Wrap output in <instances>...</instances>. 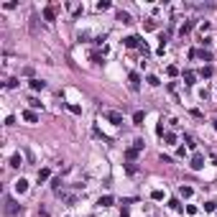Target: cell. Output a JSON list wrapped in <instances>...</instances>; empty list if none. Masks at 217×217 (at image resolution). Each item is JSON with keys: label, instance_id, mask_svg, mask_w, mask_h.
<instances>
[{"label": "cell", "instance_id": "4", "mask_svg": "<svg viewBox=\"0 0 217 217\" xmlns=\"http://www.w3.org/2000/svg\"><path fill=\"white\" fill-rule=\"evenodd\" d=\"M31 87H33V90H43V82H41V79H33Z\"/></svg>", "mask_w": 217, "mask_h": 217}, {"label": "cell", "instance_id": "6", "mask_svg": "<svg viewBox=\"0 0 217 217\" xmlns=\"http://www.w3.org/2000/svg\"><path fill=\"white\" fill-rule=\"evenodd\" d=\"M133 120H135V125H141V123H143V112H135Z\"/></svg>", "mask_w": 217, "mask_h": 217}, {"label": "cell", "instance_id": "3", "mask_svg": "<svg viewBox=\"0 0 217 217\" xmlns=\"http://www.w3.org/2000/svg\"><path fill=\"white\" fill-rule=\"evenodd\" d=\"M118 20H123V23H130V16H128V13H118Z\"/></svg>", "mask_w": 217, "mask_h": 217}, {"label": "cell", "instance_id": "1", "mask_svg": "<svg viewBox=\"0 0 217 217\" xmlns=\"http://www.w3.org/2000/svg\"><path fill=\"white\" fill-rule=\"evenodd\" d=\"M16 189H18L20 194H23V192L28 189V182H26V179H18V182H16Z\"/></svg>", "mask_w": 217, "mask_h": 217}, {"label": "cell", "instance_id": "5", "mask_svg": "<svg viewBox=\"0 0 217 217\" xmlns=\"http://www.w3.org/2000/svg\"><path fill=\"white\" fill-rule=\"evenodd\" d=\"M107 118H110L112 123H120V115H115V112H107Z\"/></svg>", "mask_w": 217, "mask_h": 217}, {"label": "cell", "instance_id": "2", "mask_svg": "<svg viewBox=\"0 0 217 217\" xmlns=\"http://www.w3.org/2000/svg\"><path fill=\"white\" fill-rule=\"evenodd\" d=\"M5 204H8V212H10V215H13V212H16V209H18V207H16V202H13V199H8V202H5Z\"/></svg>", "mask_w": 217, "mask_h": 217}]
</instances>
